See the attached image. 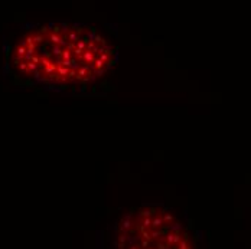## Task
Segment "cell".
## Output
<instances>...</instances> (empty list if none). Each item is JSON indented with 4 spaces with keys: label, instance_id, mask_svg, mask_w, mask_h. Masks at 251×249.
I'll list each match as a JSON object with an SVG mask.
<instances>
[{
    "label": "cell",
    "instance_id": "1",
    "mask_svg": "<svg viewBox=\"0 0 251 249\" xmlns=\"http://www.w3.org/2000/svg\"><path fill=\"white\" fill-rule=\"evenodd\" d=\"M117 249H195L189 233L179 220L160 227L140 226L133 213L123 217L117 227Z\"/></svg>",
    "mask_w": 251,
    "mask_h": 249
}]
</instances>
